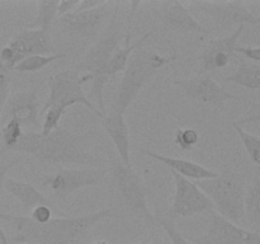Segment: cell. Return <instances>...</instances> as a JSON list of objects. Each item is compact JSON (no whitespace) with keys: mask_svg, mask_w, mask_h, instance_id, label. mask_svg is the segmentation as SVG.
I'll return each mask as SVG.
<instances>
[{"mask_svg":"<svg viewBox=\"0 0 260 244\" xmlns=\"http://www.w3.org/2000/svg\"><path fill=\"white\" fill-rule=\"evenodd\" d=\"M114 215V208H103L88 215L56 218L45 224H38L30 216L13 215L0 211V220L9 228L14 243L73 244L89 229Z\"/></svg>","mask_w":260,"mask_h":244,"instance_id":"6da1fadb","label":"cell"},{"mask_svg":"<svg viewBox=\"0 0 260 244\" xmlns=\"http://www.w3.org/2000/svg\"><path fill=\"white\" fill-rule=\"evenodd\" d=\"M12 151L24 152L42 163L98 168L102 160L90 149L88 135L58 127L47 135L25 132Z\"/></svg>","mask_w":260,"mask_h":244,"instance_id":"7a4b0ae2","label":"cell"},{"mask_svg":"<svg viewBox=\"0 0 260 244\" xmlns=\"http://www.w3.org/2000/svg\"><path fill=\"white\" fill-rule=\"evenodd\" d=\"M121 3L116 2L113 13L109 18V24L107 29L96 38L94 45L89 48L85 57L83 58L79 69L85 70V74L91 81L90 96L95 98L96 104L99 106V112L106 114L104 107V86L109 81L107 76V68L111 61L112 56L119 47L122 40L121 24L118 25V8Z\"/></svg>","mask_w":260,"mask_h":244,"instance_id":"3957f363","label":"cell"},{"mask_svg":"<svg viewBox=\"0 0 260 244\" xmlns=\"http://www.w3.org/2000/svg\"><path fill=\"white\" fill-rule=\"evenodd\" d=\"M174 56H164L156 51L136 48L129 57L123 71L121 84L117 92L113 106V113L124 116L132 102L137 98L147 81L156 74L157 70L174 61Z\"/></svg>","mask_w":260,"mask_h":244,"instance_id":"277c9868","label":"cell"},{"mask_svg":"<svg viewBox=\"0 0 260 244\" xmlns=\"http://www.w3.org/2000/svg\"><path fill=\"white\" fill-rule=\"evenodd\" d=\"M196 185L210 198L218 215L234 224L245 220L246 187L240 173H220L212 179L197 180Z\"/></svg>","mask_w":260,"mask_h":244,"instance_id":"5b68a950","label":"cell"},{"mask_svg":"<svg viewBox=\"0 0 260 244\" xmlns=\"http://www.w3.org/2000/svg\"><path fill=\"white\" fill-rule=\"evenodd\" d=\"M90 81L86 74L81 75L75 70H62L53 74L48 78V97L43 106V112L51 107H57L61 109H68L75 104H84L90 111H93L99 118L104 116L99 109L86 97L83 86Z\"/></svg>","mask_w":260,"mask_h":244,"instance_id":"8992f818","label":"cell"},{"mask_svg":"<svg viewBox=\"0 0 260 244\" xmlns=\"http://www.w3.org/2000/svg\"><path fill=\"white\" fill-rule=\"evenodd\" d=\"M111 174L114 187L131 215L142 220L147 225L155 224V216L147 206L146 187L140 175L118 159L112 160Z\"/></svg>","mask_w":260,"mask_h":244,"instance_id":"52a82bcc","label":"cell"},{"mask_svg":"<svg viewBox=\"0 0 260 244\" xmlns=\"http://www.w3.org/2000/svg\"><path fill=\"white\" fill-rule=\"evenodd\" d=\"M56 52L50 33L41 29H20L7 46L0 50V61L8 70H13L24 58L36 55H53Z\"/></svg>","mask_w":260,"mask_h":244,"instance_id":"ba28073f","label":"cell"},{"mask_svg":"<svg viewBox=\"0 0 260 244\" xmlns=\"http://www.w3.org/2000/svg\"><path fill=\"white\" fill-rule=\"evenodd\" d=\"M172 177L174 179L175 192L172 205L167 211V219L173 220L178 218H190L198 214L215 211L213 203L196 182L175 172H172Z\"/></svg>","mask_w":260,"mask_h":244,"instance_id":"9c48e42d","label":"cell"},{"mask_svg":"<svg viewBox=\"0 0 260 244\" xmlns=\"http://www.w3.org/2000/svg\"><path fill=\"white\" fill-rule=\"evenodd\" d=\"M116 2H106L94 9L71 12L60 17V25L63 33L80 40L96 41L102 27L111 18Z\"/></svg>","mask_w":260,"mask_h":244,"instance_id":"30bf717a","label":"cell"},{"mask_svg":"<svg viewBox=\"0 0 260 244\" xmlns=\"http://www.w3.org/2000/svg\"><path fill=\"white\" fill-rule=\"evenodd\" d=\"M106 170L98 168L83 169H61L52 175L41 177V185L50 190L56 198L63 200L71 193L85 187H93L103 183Z\"/></svg>","mask_w":260,"mask_h":244,"instance_id":"8fae6325","label":"cell"},{"mask_svg":"<svg viewBox=\"0 0 260 244\" xmlns=\"http://www.w3.org/2000/svg\"><path fill=\"white\" fill-rule=\"evenodd\" d=\"M193 244H260V234L241 228L211 211L207 228L200 236L185 235Z\"/></svg>","mask_w":260,"mask_h":244,"instance_id":"7c38bea8","label":"cell"},{"mask_svg":"<svg viewBox=\"0 0 260 244\" xmlns=\"http://www.w3.org/2000/svg\"><path fill=\"white\" fill-rule=\"evenodd\" d=\"M198 7L212 19L216 28L225 32L239 25H256L260 27V17L251 13L243 2H194Z\"/></svg>","mask_w":260,"mask_h":244,"instance_id":"4fadbf2b","label":"cell"},{"mask_svg":"<svg viewBox=\"0 0 260 244\" xmlns=\"http://www.w3.org/2000/svg\"><path fill=\"white\" fill-rule=\"evenodd\" d=\"M170 83L182 88L188 98L210 106L222 107L228 102L239 99L238 96L221 86L210 74L192 76L188 79H173Z\"/></svg>","mask_w":260,"mask_h":244,"instance_id":"5bb4252c","label":"cell"},{"mask_svg":"<svg viewBox=\"0 0 260 244\" xmlns=\"http://www.w3.org/2000/svg\"><path fill=\"white\" fill-rule=\"evenodd\" d=\"M156 10L164 27L177 33H200L210 35V30L203 27L192 15L184 3L177 0H162L150 3Z\"/></svg>","mask_w":260,"mask_h":244,"instance_id":"9a60e30c","label":"cell"},{"mask_svg":"<svg viewBox=\"0 0 260 244\" xmlns=\"http://www.w3.org/2000/svg\"><path fill=\"white\" fill-rule=\"evenodd\" d=\"M244 30H245V25H239L229 36L217 38V40H211L207 43L198 57L202 64L201 66L202 73L208 74L211 71H216L218 69L225 68L230 63Z\"/></svg>","mask_w":260,"mask_h":244,"instance_id":"2e32d148","label":"cell"},{"mask_svg":"<svg viewBox=\"0 0 260 244\" xmlns=\"http://www.w3.org/2000/svg\"><path fill=\"white\" fill-rule=\"evenodd\" d=\"M23 126L38 127V98L36 90H20L8 99L5 119Z\"/></svg>","mask_w":260,"mask_h":244,"instance_id":"e0dca14e","label":"cell"},{"mask_svg":"<svg viewBox=\"0 0 260 244\" xmlns=\"http://www.w3.org/2000/svg\"><path fill=\"white\" fill-rule=\"evenodd\" d=\"M142 154L147 155V157L152 158V159L157 160L161 164L167 165L170 168L172 172L178 173L179 175L184 178H192V179L203 180V179H212V178L217 177L220 173L216 170L208 169V168L203 167V165L198 164V163L190 162V160L182 159V158H174V157H167V155L159 154V152L151 151V150L141 149Z\"/></svg>","mask_w":260,"mask_h":244,"instance_id":"ac0fdd59","label":"cell"},{"mask_svg":"<svg viewBox=\"0 0 260 244\" xmlns=\"http://www.w3.org/2000/svg\"><path fill=\"white\" fill-rule=\"evenodd\" d=\"M102 125L104 130L113 141L117 151H118L119 160L123 163L126 167L132 168L131 155H129V129L124 121V116L117 114L112 112L111 114H104L102 117Z\"/></svg>","mask_w":260,"mask_h":244,"instance_id":"d6986e66","label":"cell"},{"mask_svg":"<svg viewBox=\"0 0 260 244\" xmlns=\"http://www.w3.org/2000/svg\"><path fill=\"white\" fill-rule=\"evenodd\" d=\"M4 190H7L13 197L22 203L25 211L33 210L40 205L50 206V200L42 195L32 183L17 180L14 178H7L4 183Z\"/></svg>","mask_w":260,"mask_h":244,"instance_id":"ffe728a7","label":"cell"},{"mask_svg":"<svg viewBox=\"0 0 260 244\" xmlns=\"http://www.w3.org/2000/svg\"><path fill=\"white\" fill-rule=\"evenodd\" d=\"M245 219L251 231L260 234V174L258 170L245 195Z\"/></svg>","mask_w":260,"mask_h":244,"instance_id":"44dd1931","label":"cell"},{"mask_svg":"<svg viewBox=\"0 0 260 244\" xmlns=\"http://www.w3.org/2000/svg\"><path fill=\"white\" fill-rule=\"evenodd\" d=\"M152 35H154V30L144 35L135 43H131V41H129V42H124L123 47L117 48L116 52H114L113 56H112L111 61H109L108 68H107V76H108L109 79H112L114 78L118 73L124 71V69H126L129 57H131V55L134 53V51L136 50V48L141 47V46L144 45L145 41L149 40Z\"/></svg>","mask_w":260,"mask_h":244,"instance_id":"7402d4cb","label":"cell"},{"mask_svg":"<svg viewBox=\"0 0 260 244\" xmlns=\"http://www.w3.org/2000/svg\"><path fill=\"white\" fill-rule=\"evenodd\" d=\"M226 83L238 84L250 90L260 89V64L241 61L233 75L225 79Z\"/></svg>","mask_w":260,"mask_h":244,"instance_id":"603a6c76","label":"cell"},{"mask_svg":"<svg viewBox=\"0 0 260 244\" xmlns=\"http://www.w3.org/2000/svg\"><path fill=\"white\" fill-rule=\"evenodd\" d=\"M36 5H37V15L35 17L33 22H30L29 28L50 33L53 22L58 17V2L40 0L36 3Z\"/></svg>","mask_w":260,"mask_h":244,"instance_id":"cb8c5ba5","label":"cell"},{"mask_svg":"<svg viewBox=\"0 0 260 244\" xmlns=\"http://www.w3.org/2000/svg\"><path fill=\"white\" fill-rule=\"evenodd\" d=\"M65 56V53L30 56V57L24 58V60L20 61L19 64H17L13 70L18 71V73H36V71H40L42 70L43 68H46L48 64L60 60V58H63Z\"/></svg>","mask_w":260,"mask_h":244,"instance_id":"d4e9b609","label":"cell"},{"mask_svg":"<svg viewBox=\"0 0 260 244\" xmlns=\"http://www.w3.org/2000/svg\"><path fill=\"white\" fill-rule=\"evenodd\" d=\"M233 127L235 129L238 136L240 137L241 142H243L244 147H245L251 162L258 167V169H260V136H256V135L245 131L243 127L236 125L235 122H233Z\"/></svg>","mask_w":260,"mask_h":244,"instance_id":"484cf974","label":"cell"},{"mask_svg":"<svg viewBox=\"0 0 260 244\" xmlns=\"http://www.w3.org/2000/svg\"><path fill=\"white\" fill-rule=\"evenodd\" d=\"M24 134L22 130V125L18 124L14 119H9L7 121V124L3 127L2 137H3V144H4V147L3 149L5 151H10L13 150V147L19 142L20 137Z\"/></svg>","mask_w":260,"mask_h":244,"instance_id":"4316f807","label":"cell"},{"mask_svg":"<svg viewBox=\"0 0 260 244\" xmlns=\"http://www.w3.org/2000/svg\"><path fill=\"white\" fill-rule=\"evenodd\" d=\"M198 139H200V135H198L197 130L189 129V127H185V129H178L174 132V142L180 150L183 151H188V150H192L193 147L197 145Z\"/></svg>","mask_w":260,"mask_h":244,"instance_id":"83f0119b","label":"cell"},{"mask_svg":"<svg viewBox=\"0 0 260 244\" xmlns=\"http://www.w3.org/2000/svg\"><path fill=\"white\" fill-rule=\"evenodd\" d=\"M155 223L159 224L164 231L167 233L168 239L172 244H193L189 239L185 236V234L180 233L174 225L173 220H169L167 218H160V216H155Z\"/></svg>","mask_w":260,"mask_h":244,"instance_id":"f1b7e54d","label":"cell"},{"mask_svg":"<svg viewBox=\"0 0 260 244\" xmlns=\"http://www.w3.org/2000/svg\"><path fill=\"white\" fill-rule=\"evenodd\" d=\"M45 112V119H43L42 130H41V134L42 135L50 134V132L55 131V130L60 127V121L63 114H65V109L57 108V107H51V108H48Z\"/></svg>","mask_w":260,"mask_h":244,"instance_id":"f546056e","label":"cell"},{"mask_svg":"<svg viewBox=\"0 0 260 244\" xmlns=\"http://www.w3.org/2000/svg\"><path fill=\"white\" fill-rule=\"evenodd\" d=\"M9 70L0 61V117H2L3 108L5 106V102H7L8 93H9Z\"/></svg>","mask_w":260,"mask_h":244,"instance_id":"4dcf8cb0","label":"cell"},{"mask_svg":"<svg viewBox=\"0 0 260 244\" xmlns=\"http://www.w3.org/2000/svg\"><path fill=\"white\" fill-rule=\"evenodd\" d=\"M51 216H52V211H51L50 206L40 205V206H37V207L33 208L30 218H32L36 223L45 224L52 219Z\"/></svg>","mask_w":260,"mask_h":244,"instance_id":"1f68e13d","label":"cell"},{"mask_svg":"<svg viewBox=\"0 0 260 244\" xmlns=\"http://www.w3.org/2000/svg\"><path fill=\"white\" fill-rule=\"evenodd\" d=\"M235 124L241 127H243V125L246 124H260V103L253 104L251 108L248 111V114L239 119V121H235Z\"/></svg>","mask_w":260,"mask_h":244,"instance_id":"d6a6232c","label":"cell"},{"mask_svg":"<svg viewBox=\"0 0 260 244\" xmlns=\"http://www.w3.org/2000/svg\"><path fill=\"white\" fill-rule=\"evenodd\" d=\"M236 53H240V55L245 56L246 58H250V60L256 61L260 64V47H251V46H236L235 48Z\"/></svg>","mask_w":260,"mask_h":244,"instance_id":"836d02e7","label":"cell"},{"mask_svg":"<svg viewBox=\"0 0 260 244\" xmlns=\"http://www.w3.org/2000/svg\"><path fill=\"white\" fill-rule=\"evenodd\" d=\"M79 2L80 0H62V2H58V17H62V15L74 12L78 7Z\"/></svg>","mask_w":260,"mask_h":244,"instance_id":"e575fe53","label":"cell"},{"mask_svg":"<svg viewBox=\"0 0 260 244\" xmlns=\"http://www.w3.org/2000/svg\"><path fill=\"white\" fill-rule=\"evenodd\" d=\"M15 163H18L17 158H15V159L9 160V162L0 163V193H2L3 190H4V183H5V179H7L8 172L10 170V168L14 167Z\"/></svg>","mask_w":260,"mask_h":244,"instance_id":"d590c367","label":"cell"},{"mask_svg":"<svg viewBox=\"0 0 260 244\" xmlns=\"http://www.w3.org/2000/svg\"><path fill=\"white\" fill-rule=\"evenodd\" d=\"M106 0H80L74 12H81V10H89L103 5Z\"/></svg>","mask_w":260,"mask_h":244,"instance_id":"8d00e7d4","label":"cell"},{"mask_svg":"<svg viewBox=\"0 0 260 244\" xmlns=\"http://www.w3.org/2000/svg\"><path fill=\"white\" fill-rule=\"evenodd\" d=\"M0 244H8V236L2 225H0Z\"/></svg>","mask_w":260,"mask_h":244,"instance_id":"74e56055","label":"cell"},{"mask_svg":"<svg viewBox=\"0 0 260 244\" xmlns=\"http://www.w3.org/2000/svg\"><path fill=\"white\" fill-rule=\"evenodd\" d=\"M151 244H172L170 243L169 239H164V238H157L152 241Z\"/></svg>","mask_w":260,"mask_h":244,"instance_id":"f35d334b","label":"cell"},{"mask_svg":"<svg viewBox=\"0 0 260 244\" xmlns=\"http://www.w3.org/2000/svg\"><path fill=\"white\" fill-rule=\"evenodd\" d=\"M93 244H108V243H107L106 240H98V241H95V243H93Z\"/></svg>","mask_w":260,"mask_h":244,"instance_id":"ab89813d","label":"cell"},{"mask_svg":"<svg viewBox=\"0 0 260 244\" xmlns=\"http://www.w3.org/2000/svg\"><path fill=\"white\" fill-rule=\"evenodd\" d=\"M5 24H7V22H5V20H3V22H0V29H2V28L4 27Z\"/></svg>","mask_w":260,"mask_h":244,"instance_id":"60d3db41","label":"cell"},{"mask_svg":"<svg viewBox=\"0 0 260 244\" xmlns=\"http://www.w3.org/2000/svg\"><path fill=\"white\" fill-rule=\"evenodd\" d=\"M4 152H5V150H4V149H0V157H2V155L4 154Z\"/></svg>","mask_w":260,"mask_h":244,"instance_id":"b9f144b4","label":"cell"},{"mask_svg":"<svg viewBox=\"0 0 260 244\" xmlns=\"http://www.w3.org/2000/svg\"><path fill=\"white\" fill-rule=\"evenodd\" d=\"M256 170H258V173L260 174V169H256Z\"/></svg>","mask_w":260,"mask_h":244,"instance_id":"7bdbcfd3","label":"cell"},{"mask_svg":"<svg viewBox=\"0 0 260 244\" xmlns=\"http://www.w3.org/2000/svg\"><path fill=\"white\" fill-rule=\"evenodd\" d=\"M27 244H36V243H27Z\"/></svg>","mask_w":260,"mask_h":244,"instance_id":"ee69618b","label":"cell"}]
</instances>
